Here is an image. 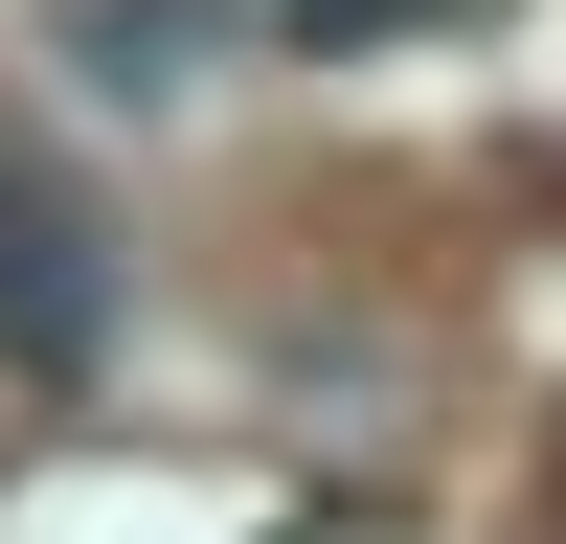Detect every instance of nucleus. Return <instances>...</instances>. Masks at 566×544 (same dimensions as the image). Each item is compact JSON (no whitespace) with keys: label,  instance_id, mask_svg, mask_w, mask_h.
Instances as JSON below:
<instances>
[{"label":"nucleus","instance_id":"1","mask_svg":"<svg viewBox=\"0 0 566 544\" xmlns=\"http://www.w3.org/2000/svg\"><path fill=\"white\" fill-rule=\"evenodd\" d=\"M0 363H23V386H91V363H114V205H91L23 114H0Z\"/></svg>","mask_w":566,"mask_h":544}]
</instances>
